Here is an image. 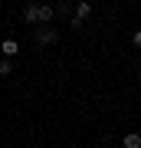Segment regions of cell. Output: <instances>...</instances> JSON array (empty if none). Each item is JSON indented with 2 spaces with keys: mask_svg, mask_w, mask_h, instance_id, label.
Segmentation results:
<instances>
[{
  "mask_svg": "<svg viewBox=\"0 0 141 148\" xmlns=\"http://www.w3.org/2000/svg\"><path fill=\"white\" fill-rule=\"evenodd\" d=\"M52 16H56V7L52 3H36L33 7V23H49Z\"/></svg>",
  "mask_w": 141,
  "mask_h": 148,
  "instance_id": "obj_1",
  "label": "cell"
},
{
  "mask_svg": "<svg viewBox=\"0 0 141 148\" xmlns=\"http://www.w3.org/2000/svg\"><path fill=\"white\" fill-rule=\"evenodd\" d=\"M36 43H43V46H49V43H56V30H49V27L36 30Z\"/></svg>",
  "mask_w": 141,
  "mask_h": 148,
  "instance_id": "obj_2",
  "label": "cell"
},
{
  "mask_svg": "<svg viewBox=\"0 0 141 148\" xmlns=\"http://www.w3.org/2000/svg\"><path fill=\"white\" fill-rule=\"evenodd\" d=\"M16 49H20V43H16V40H3V43H0V53H3L7 59H13Z\"/></svg>",
  "mask_w": 141,
  "mask_h": 148,
  "instance_id": "obj_3",
  "label": "cell"
},
{
  "mask_svg": "<svg viewBox=\"0 0 141 148\" xmlns=\"http://www.w3.org/2000/svg\"><path fill=\"white\" fill-rule=\"evenodd\" d=\"M89 13H92V3H89V0H82V3L76 7V20H82V23H85V16H89Z\"/></svg>",
  "mask_w": 141,
  "mask_h": 148,
  "instance_id": "obj_4",
  "label": "cell"
},
{
  "mask_svg": "<svg viewBox=\"0 0 141 148\" xmlns=\"http://www.w3.org/2000/svg\"><path fill=\"white\" fill-rule=\"evenodd\" d=\"M125 148H141V135L138 132H128L125 135Z\"/></svg>",
  "mask_w": 141,
  "mask_h": 148,
  "instance_id": "obj_5",
  "label": "cell"
},
{
  "mask_svg": "<svg viewBox=\"0 0 141 148\" xmlns=\"http://www.w3.org/2000/svg\"><path fill=\"white\" fill-rule=\"evenodd\" d=\"M13 73V63H10V59H3V63H0V76H10Z\"/></svg>",
  "mask_w": 141,
  "mask_h": 148,
  "instance_id": "obj_6",
  "label": "cell"
},
{
  "mask_svg": "<svg viewBox=\"0 0 141 148\" xmlns=\"http://www.w3.org/2000/svg\"><path fill=\"white\" fill-rule=\"evenodd\" d=\"M131 43H135V46L141 49V30H135V36H131Z\"/></svg>",
  "mask_w": 141,
  "mask_h": 148,
  "instance_id": "obj_7",
  "label": "cell"
}]
</instances>
